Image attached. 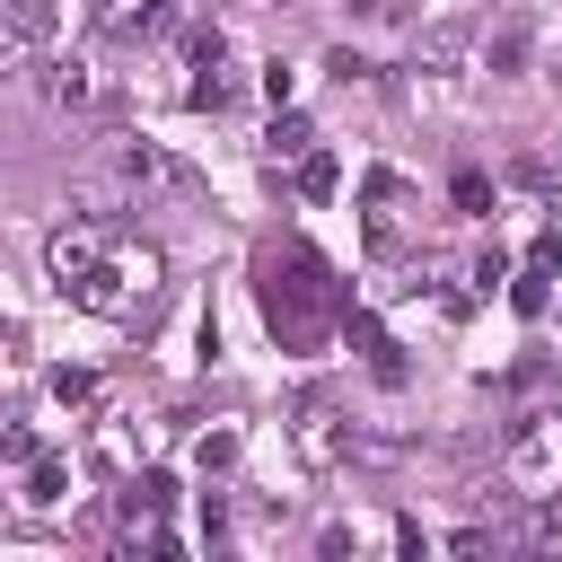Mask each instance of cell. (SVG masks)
Returning <instances> with one entry per match:
<instances>
[{
    "label": "cell",
    "mask_w": 562,
    "mask_h": 562,
    "mask_svg": "<svg viewBox=\"0 0 562 562\" xmlns=\"http://www.w3.org/2000/svg\"><path fill=\"white\" fill-rule=\"evenodd\" d=\"M255 290H263V325H272L290 351H316V342L342 325V307H351V290L334 281V263H325L307 237L272 246V255L255 263Z\"/></svg>",
    "instance_id": "obj_1"
},
{
    "label": "cell",
    "mask_w": 562,
    "mask_h": 562,
    "mask_svg": "<svg viewBox=\"0 0 562 562\" xmlns=\"http://www.w3.org/2000/svg\"><path fill=\"white\" fill-rule=\"evenodd\" d=\"M53 395H61V404H88L97 378H88V369H53Z\"/></svg>",
    "instance_id": "obj_13"
},
{
    "label": "cell",
    "mask_w": 562,
    "mask_h": 562,
    "mask_svg": "<svg viewBox=\"0 0 562 562\" xmlns=\"http://www.w3.org/2000/svg\"><path fill=\"white\" fill-rule=\"evenodd\" d=\"M61 492H70V474H61V465H44V457H35V483H26V501H44V509H53V501H61Z\"/></svg>",
    "instance_id": "obj_11"
},
{
    "label": "cell",
    "mask_w": 562,
    "mask_h": 562,
    "mask_svg": "<svg viewBox=\"0 0 562 562\" xmlns=\"http://www.w3.org/2000/svg\"><path fill=\"white\" fill-rule=\"evenodd\" d=\"M0 457H9V465H35L44 448H35V430H0Z\"/></svg>",
    "instance_id": "obj_15"
},
{
    "label": "cell",
    "mask_w": 562,
    "mask_h": 562,
    "mask_svg": "<svg viewBox=\"0 0 562 562\" xmlns=\"http://www.w3.org/2000/svg\"><path fill=\"white\" fill-rule=\"evenodd\" d=\"M342 342H351V351H360V360H369V369H378L386 386L404 378V360H395V342H386V325H378L369 307H342Z\"/></svg>",
    "instance_id": "obj_4"
},
{
    "label": "cell",
    "mask_w": 562,
    "mask_h": 562,
    "mask_svg": "<svg viewBox=\"0 0 562 562\" xmlns=\"http://www.w3.org/2000/svg\"><path fill=\"white\" fill-rule=\"evenodd\" d=\"M272 158H307L316 149V132H307V114H272V140H263Z\"/></svg>",
    "instance_id": "obj_9"
},
{
    "label": "cell",
    "mask_w": 562,
    "mask_h": 562,
    "mask_svg": "<svg viewBox=\"0 0 562 562\" xmlns=\"http://www.w3.org/2000/svg\"><path fill=\"white\" fill-rule=\"evenodd\" d=\"M448 193H457V211H465V220H483V211H492V184H483V167H457V184H448Z\"/></svg>",
    "instance_id": "obj_10"
},
{
    "label": "cell",
    "mask_w": 562,
    "mask_h": 562,
    "mask_svg": "<svg viewBox=\"0 0 562 562\" xmlns=\"http://www.w3.org/2000/svg\"><path fill=\"white\" fill-rule=\"evenodd\" d=\"M518 53H527V26H501V35H492V70H509Z\"/></svg>",
    "instance_id": "obj_14"
},
{
    "label": "cell",
    "mask_w": 562,
    "mask_h": 562,
    "mask_svg": "<svg viewBox=\"0 0 562 562\" xmlns=\"http://www.w3.org/2000/svg\"><path fill=\"white\" fill-rule=\"evenodd\" d=\"M509 307H518V316H544V307H553V272H544V263L509 272Z\"/></svg>",
    "instance_id": "obj_7"
},
{
    "label": "cell",
    "mask_w": 562,
    "mask_h": 562,
    "mask_svg": "<svg viewBox=\"0 0 562 562\" xmlns=\"http://www.w3.org/2000/svg\"><path fill=\"white\" fill-rule=\"evenodd\" d=\"M202 465H211V474H220V465H237V439H228V430H211V439H202Z\"/></svg>",
    "instance_id": "obj_16"
},
{
    "label": "cell",
    "mask_w": 562,
    "mask_h": 562,
    "mask_svg": "<svg viewBox=\"0 0 562 562\" xmlns=\"http://www.w3.org/2000/svg\"><path fill=\"white\" fill-rule=\"evenodd\" d=\"M44 97H53V105H88V97H97V79H88L79 61H53V70H44Z\"/></svg>",
    "instance_id": "obj_8"
},
{
    "label": "cell",
    "mask_w": 562,
    "mask_h": 562,
    "mask_svg": "<svg viewBox=\"0 0 562 562\" xmlns=\"http://www.w3.org/2000/svg\"><path fill=\"white\" fill-rule=\"evenodd\" d=\"M228 97H237V79H228V44L202 35V44H193V88H184V105H193V114H220Z\"/></svg>",
    "instance_id": "obj_3"
},
{
    "label": "cell",
    "mask_w": 562,
    "mask_h": 562,
    "mask_svg": "<svg viewBox=\"0 0 562 562\" xmlns=\"http://www.w3.org/2000/svg\"><path fill=\"white\" fill-rule=\"evenodd\" d=\"M167 26H176L167 0H97V35H105V44H149V35H167Z\"/></svg>",
    "instance_id": "obj_2"
},
{
    "label": "cell",
    "mask_w": 562,
    "mask_h": 562,
    "mask_svg": "<svg viewBox=\"0 0 562 562\" xmlns=\"http://www.w3.org/2000/svg\"><path fill=\"white\" fill-rule=\"evenodd\" d=\"M334 184H342V158H334V149H307V158H299V193H307V202H334Z\"/></svg>",
    "instance_id": "obj_6"
},
{
    "label": "cell",
    "mask_w": 562,
    "mask_h": 562,
    "mask_svg": "<svg viewBox=\"0 0 562 562\" xmlns=\"http://www.w3.org/2000/svg\"><path fill=\"white\" fill-rule=\"evenodd\" d=\"M167 501H176V474H167V465H140V474H132V492H123V509H132V518H158Z\"/></svg>",
    "instance_id": "obj_5"
},
{
    "label": "cell",
    "mask_w": 562,
    "mask_h": 562,
    "mask_svg": "<svg viewBox=\"0 0 562 562\" xmlns=\"http://www.w3.org/2000/svg\"><path fill=\"white\" fill-rule=\"evenodd\" d=\"M9 26H18V35H53V9H44V0H9Z\"/></svg>",
    "instance_id": "obj_12"
}]
</instances>
